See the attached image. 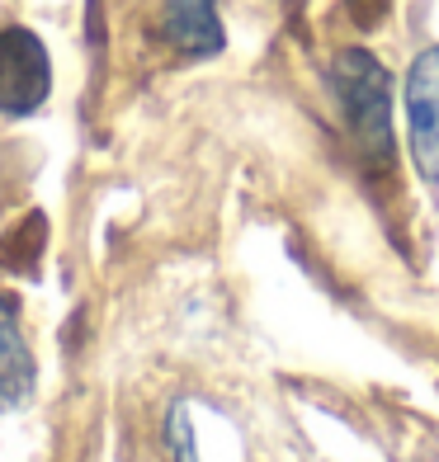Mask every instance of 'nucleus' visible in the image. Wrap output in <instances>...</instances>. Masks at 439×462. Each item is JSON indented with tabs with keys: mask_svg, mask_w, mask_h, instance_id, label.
I'll return each mask as SVG.
<instances>
[{
	"mask_svg": "<svg viewBox=\"0 0 439 462\" xmlns=\"http://www.w3.org/2000/svg\"><path fill=\"white\" fill-rule=\"evenodd\" d=\"M406 146L425 184H439V43L406 67Z\"/></svg>",
	"mask_w": 439,
	"mask_h": 462,
	"instance_id": "obj_3",
	"label": "nucleus"
},
{
	"mask_svg": "<svg viewBox=\"0 0 439 462\" xmlns=\"http://www.w3.org/2000/svg\"><path fill=\"white\" fill-rule=\"evenodd\" d=\"M161 38L184 57H218L227 43L218 0H161Z\"/></svg>",
	"mask_w": 439,
	"mask_h": 462,
	"instance_id": "obj_5",
	"label": "nucleus"
},
{
	"mask_svg": "<svg viewBox=\"0 0 439 462\" xmlns=\"http://www.w3.org/2000/svg\"><path fill=\"white\" fill-rule=\"evenodd\" d=\"M388 5H392V0H345V10H350V19H354L360 29L378 24V19L388 14Z\"/></svg>",
	"mask_w": 439,
	"mask_h": 462,
	"instance_id": "obj_7",
	"label": "nucleus"
},
{
	"mask_svg": "<svg viewBox=\"0 0 439 462\" xmlns=\"http://www.w3.org/2000/svg\"><path fill=\"white\" fill-rule=\"evenodd\" d=\"M43 241H48V222L38 217V213H29L5 241H0V269L33 274V269H38V255H43Z\"/></svg>",
	"mask_w": 439,
	"mask_h": 462,
	"instance_id": "obj_6",
	"label": "nucleus"
},
{
	"mask_svg": "<svg viewBox=\"0 0 439 462\" xmlns=\"http://www.w3.org/2000/svg\"><path fill=\"white\" fill-rule=\"evenodd\" d=\"M38 364L19 326V298L0 292V411H19L33 396Z\"/></svg>",
	"mask_w": 439,
	"mask_h": 462,
	"instance_id": "obj_4",
	"label": "nucleus"
},
{
	"mask_svg": "<svg viewBox=\"0 0 439 462\" xmlns=\"http://www.w3.org/2000/svg\"><path fill=\"white\" fill-rule=\"evenodd\" d=\"M52 95V57L43 38L24 24L0 29V114L29 118Z\"/></svg>",
	"mask_w": 439,
	"mask_h": 462,
	"instance_id": "obj_2",
	"label": "nucleus"
},
{
	"mask_svg": "<svg viewBox=\"0 0 439 462\" xmlns=\"http://www.w3.org/2000/svg\"><path fill=\"white\" fill-rule=\"evenodd\" d=\"M331 95H336L345 128L360 146L364 165L388 171L397 156L392 137V76L369 48H345L331 61Z\"/></svg>",
	"mask_w": 439,
	"mask_h": 462,
	"instance_id": "obj_1",
	"label": "nucleus"
}]
</instances>
